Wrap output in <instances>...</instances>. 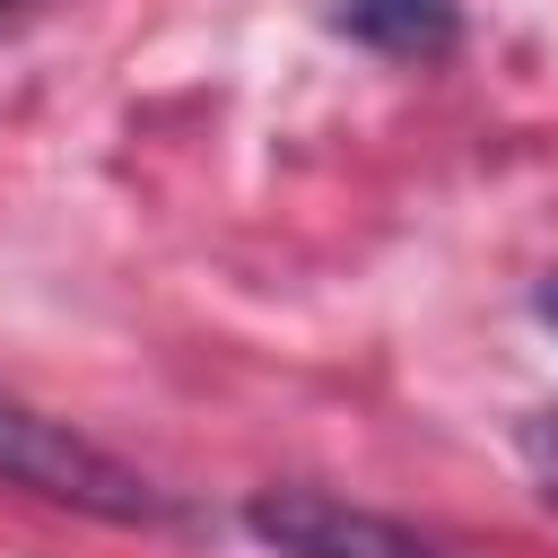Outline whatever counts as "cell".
<instances>
[{
  "label": "cell",
  "mask_w": 558,
  "mask_h": 558,
  "mask_svg": "<svg viewBox=\"0 0 558 558\" xmlns=\"http://www.w3.org/2000/svg\"><path fill=\"white\" fill-rule=\"evenodd\" d=\"M244 532L270 549V558H462L375 506H349L331 488H262L244 506Z\"/></svg>",
  "instance_id": "2"
},
{
  "label": "cell",
  "mask_w": 558,
  "mask_h": 558,
  "mask_svg": "<svg viewBox=\"0 0 558 558\" xmlns=\"http://www.w3.org/2000/svg\"><path fill=\"white\" fill-rule=\"evenodd\" d=\"M523 445H532V462H541V480H549V497H558V410H541Z\"/></svg>",
  "instance_id": "4"
},
{
  "label": "cell",
  "mask_w": 558,
  "mask_h": 558,
  "mask_svg": "<svg viewBox=\"0 0 558 558\" xmlns=\"http://www.w3.org/2000/svg\"><path fill=\"white\" fill-rule=\"evenodd\" d=\"M541 314H549V323H558V270H549V279H541Z\"/></svg>",
  "instance_id": "5"
},
{
  "label": "cell",
  "mask_w": 558,
  "mask_h": 558,
  "mask_svg": "<svg viewBox=\"0 0 558 558\" xmlns=\"http://www.w3.org/2000/svg\"><path fill=\"white\" fill-rule=\"evenodd\" d=\"M340 26L392 61H445L462 44V0H340Z\"/></svg>",
  "instance_id": "3"
},
{
  "label": "cell",
  "mask_w": 558,
  "mask_h": 558,
  "mask_svg": "<svg viewBox=\"0 0 558 558\" xmlns=\"http://www.w3.org/2000/svg\"><path fill=\"white\" fill-rule=\"evenodd\" d=\"M0 480L35 488V497H61V506H87V514H113V523H157L166 514V497L131 462H113L105 445L70 436L61 418H44L9 392H0Z\"/></svg>",
  "instance_id": "1"
}]
</instances>
